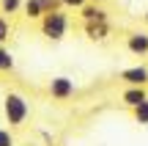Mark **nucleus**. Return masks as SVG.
Wrapping results in <instances>:
<instances>
[{
  "label": "nucleus",
  "mask_w": 148,
  "mask_h": 146,
  "mask_svg": "<svg viewBox=\"0 0 148 146\" xmlns=\"http://www.w3.org/2000/svg\"><path fill=\"white\" fill-rule=\"evenodd\" d=\"M22 14L27 17V19H33V22H38L47 11H44V0H25L22 3Z\"/></svg>",
  "instance_id": "nucleus-9"
},
{
  "label": "nucleus",
  "mask_w": 148,
  "mask_h": 146,
  "mask_svg": "<svg viewBox=\"0 0 148 146\" xmlns=\"http://www.w3.org/2000/svg\"><path fill=\"white\" fill-rule=\"evenodd\" d=\"M132 119H134V124L148 127V99H143L137 108H132Z\"/></svg>",
  "instance_id": "nucleus-11"
},
{
  "label": "nucleus",
  "mask_w": 148,
  "mask_h": 146,
  "mask_svg": "<svg viewBox=\"0 0 148 146\" xmlns=\"http://www.w3.org/2000/svg\"><path fill=\"white\" fill-rule=\"evenodd\" d=\"M82 33H85V39H88V42H93V44L107 42V39H110V33H112L110 19H90V22H82Z\"/></svg>",
  "instance_id": "nucleus-4"
},
{
  "label": "nucleus",
  "mask_w": 148,
  "mask_h": 146,
  "mask_svg": "<svg viewBox=\"0 0 148 146\" xmlns=\"http://www.w3.org/2000/svg\"><path fill=\"white\" fill-rule=\"evenodd\" d=\"M143 99H148V88L145 86H126V88H123V94H121V102L126 105L129 110L137 108Z\"/></svg>",
  "instance_id": "nucleus-7"
},
{
  "label": "nucleus",
  "mask_w": 148,
  "mask_h": 146,
  "mask_svg": "<svg viewBox=\"0 0 148 146\" xmlns=\"http://www.w3.org/2000/svg\"><path fill=\"white\" fill-rule=\"evenodd\" d=\"M38 30L47 42H63L71 30V17L66 8H58V11H49L38 19Z\"/></svg>",
  "instance_id": "nucleus-2"
},
{
  "label": "nucleus",
  "mask_w": 148,
  "mask_h": 146,
  "mask_svg": "<svg viewBox=\"0 0 148 146\" xmlns=\"http://www.w3.org/2000/svg\"><path fill=\"white\" fill-rule=\"evenodd\" d=\"M47 91H49V97H52V99L66 102V99H71L74 94H77V83H74L69 75H55L52 80L47 83Z\"/></svg>",
  "instance_id": "nucleus-3"
},
{
  "label": "nucleus",
  "mask_w": 148,
  "mask_h": 146,
  "mask_svg": "<svg viewBox=\"0 0 148 146\" xmlns=\"http://www.w3.org/2000/svg\"><path fill=\"white\" fill-rule=\"evenodd\" d=\"M60 3H63V8H66V11H79L85 3H88V0H60Z\"/></svg>",
  "instance_id": "nucleus-15"
},
{
  "label": "nucleus",
  "mask_w": 148,
  "mask_h": 146,
  "mask_svg": "<svg viewBox=\"0 0 148 146\" xmlns=\"http://www.w3.org/2000/svg\"><path fill=\"white\" fill-rule=\"evenodd\" d=\"M14 66H16L14 53H11L5 44H0V75H8V72H14Z\"/></svg>",
  "instance_id": "nucleus-10"
},
{
  "label": "nucleus",
  "mask_w": 148,
  "mask_h": 146,
  "mask_svg": "<svg viewBox=\"0 0 148 146\" xmlns=\"http://www.w3.org/2000/svg\"><path fill=\"white\" fill-rule=\"evenodd\" d=\"M88 3H104V0H88Z\"/></svg>",
  "instance_id": "nucleus-18"
},
{
  "label": "nucleus",
  "mask_w": 148,
  "mask_h": 146,
  "mask_svg": "<svg viewBox=\"0 0 148 146\" xmlns=\"http://www.w3.org/2000/svg\"><path fill=\"white\" fill-rule=\"evenodd\" d=\"M77 14H79V19H82V22H90V19H110V11L104 8V3H85Z\"/></svg>",
  "instance_id": "nucleus-8"
},
{
  "label": "nucleus",
  "mask_w": 148,
  "mask_h": 146,
  "mask_svg": "<svg viewBox=\"0 0 148 146\" xmlns=\"http://www.w3.org/2000/svg\"><path fill=\"white\" fill-rule=\"evenodd\" d=\"M143 22H145V25H148V8L143 11Z\"/></svg>",
  "instance_id": "nucleus-17"
},
{
  "label": "nucleus",
  "mask_w": 148,
  "mask_h": 146,
  "mask_svg": "<svg viewBox=\"0 0 148 146\" xmlns=\"http://www.w3.org/2000/svg\"><path fill=\"white\" fill-rule=\"evenodd\" d=\"M58 8H63V3H60V0H44V11H58Z\"/></svg>",
  "instance_id": "nucleus-16"
},
{
  "label": "nucleus",
  "mask_w": 148,
  "mask_h": 146,
  "mask_svg": "<svg viewBox=\"0 0 148 146\" xmlns=\"http://www.w3.org/2000/svg\"><path fill=\"white\" fill-rule=\"evenodd\" d=\"M0 146H16L11 127H0Z\"/></svg>",
  "instance_id": "nucleus-14"
},
{
  "label": "nucleus",
  "mask_w": 148,
  "mask_h": 146,
  "mask_svg": "<svg viewBox=\"0 0 148 146\" xmlns=\"http://www.w3.org/2000/svg\"><path fill=\"white\" fill-rule=\"evenodd\" d=\"M8 36H11V17L0 14V44L8 42Z\"/></svg>",
  "instance_id": "nucleus-13"
},
{
  "label": "nucleus",
  "mask_w": 148,
  "mask_h": 146,
  "mask_svg": "<svg viewBox=\"0 0 148 146\" xmlns=\"http://www.w3.org/2000/svg\"><path fill=\"white\" fill-rule=\"evenodd\" d=\"M126 50L137 58H145L148 55V30H132L126 33Z\"/></svg>",
  "instance_id": "nucleus-6"
},
{
  "label": "nucleus",
  "mask_w": 148,
  "mask_h": 146,
  "mask_svg": "<svg viewBox=\"0 0 148 146\" xmlns=\"http://www.w3.org/2000/svg\"><path fill=\"white\" fill-rule=\"evenodd\" d=\"M121 83L123 86H148V66L137 64V66H126L121 69Z\"/></svg>",
  "instance_id": "nucleus-5"
},
{
  "label": "nucleus",
  "mask_w": 148,
  "mask_h": 146,
  "mask_svg": "<svg viewBox=\"0 0 148 146\" xmlns=\"http://www.w3.org/2000/svg\"><path fill=\"white\" fill-rule=\"evenodd\" d=\"M3 119L11 130H19V127L27 124V119H30V102L25 99V94L8 91L3 97Z\"/></svg>",
  "instance_id": "nucleus-1"
},
{
  "label": "nucleus",
  "mask_w": 148,
  "mask_h": 146,
  "mask_svg": "<svg viewBox=\"0 0 148 146\" xmlns=\"http://www.w3.org/2000/svg\"><path fill=\"white\" fill-rule=\"evenodd\" d=\"M22 3L25 0H0V14H5V17L22 14Z\"/></svg>",
  "instance_id": "nucleus-12"
}]
</instances>
